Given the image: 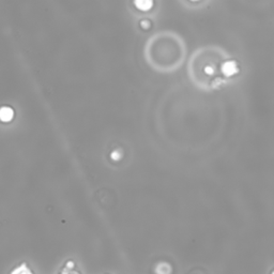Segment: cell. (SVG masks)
<instances>
[{
  "mask_svg": "<svg viewBox=\"0 0 274 274\" xmlns=\"http://www.w3.org/2000/svg\"><path fill=\"white\" fill-rule=\"evenodd\" d=\"M221 68H222V73L226 77L234 76L239 72L238 62L235 60H226L225 62H223Z\"/></svg>",
  "mask_w": 274,
  "mask_h": 274,
  "instance_id": "6da1fadb",
  "label": "cell"
},
{
  "mask_svg": "<svg viewBox=\"0 0 274 274\" xmlns=\"http://www.w3.org/2000/svg\"><path fill=\"white\" fill-rule=\"evenodd\" d=\"M13 116H14V113H13L12 108H10L8 106L0 108V120L1 121H6V122H8V121H11Z\"/></svg>",
  "mask_w": 274,
  "mask_h": 274,
  "instance_id": "7a4b0ae2",
  "label": "cell"
},
{
  "mask_svg": "<svg viewBox=\"0 0 274 274\" xmlns=\"http://www.w3.org/2000/svg\"><path fill=\"white\" fill-rule=\"evenodd\" d=\"M11 274H34L33 270L27 266V263H22V265L14 268Z\"/></svg>",
  "mask_w": 274,
  "mask_h": 274,
  "instance_id": "3957f363",
  "label": "cell"
},
{
  "mask_svg": "<svg viewBox=\"0 0 274 274\" xmlns=\"http://www.w3.org/2000/svg\"><path fill=\"white\" fill-rule=\"evenodd\" d=\"M152 1H147V0H141V1H135V6L138 8L139 10H143V11H148L149 9H151Z\"/></svg>",
  "mask_w": 274,
  "mask_h": 274,
  "instance_id": "277c9868",
  "label": "cell"
},
{
  "mask_svg": "<svg viewBox=\"0 0 274 274\" xmlns=\"http://www.w3.org/2000/svg\"><path fill=\"white\" fill-rule=\"evenodd\" d=\"M205 73L208 75H213L214 74V68L212 66H206L205 68Z\"/></svg>",
  "mask_w": 274,
  "mask_h": 274,
  "instance_id": "5b68a950",
  "label": "cell"
}]
</instances>
